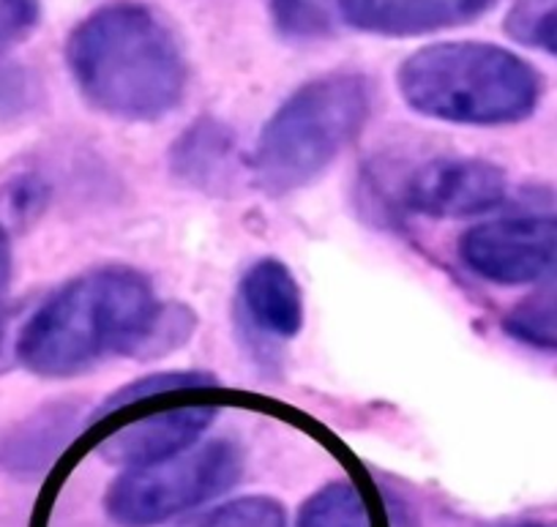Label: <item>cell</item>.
<instances>
[{
	"mask_svg": "<svg viewBox=\"0 0 557 527\" xmlns=\"http://www.w3.org/2000/svg\"><path fill=\"white\" fill-rule=\"evenodd\" d=\"M162 301L128 266H99L58 287L14 339V358L36 378H77L112 356L143 358Z\"/></svg>",
	"mask_w": 557,
	"mask_h": 527,
	"instance_id": "6da1fadb",
	"label": "cell"
},
{
	"mask_svg": "<svg viewBox=\"0 0 557 527\" xmlns=\"http://www.w3.org/2000/svg\"><path fill=\"white\" fill-rule=\"evenodd\" d=\"M66 61L79 94L121 121H159L184 101L189 83L173 28L137 0L88 14L69 36Z\"/></svg>",
	"mask_w": 557,
	"mask_h": 527,
	"instance_id": "7a4b0ae2",
	"label": "cell"
},
{
	"mask_svg": "<svg viewBox=\"0 0 557 527\" xmlns=\"http://www.w3.org/2000/svg\"><path fill=\"white\" fill-rule=\"evenodd\" d=\"M418 115L462 126H508L533 115L541 77L524 58L484 41H446L412 52L396 74Z\"/></svg>",
	"mask_w": 557,
	"mask_h": 527,
	"instance_id": "3957f363",
	"label": "cell"
},
{
	"mask_svg": "<svg viewBox=\"0 0 557 527\" xmlns=\"http://www.w3.org/2000/svg\"><path fill=\"white\" fill-rule=\"evenodd\" d=\"M372 83L331 72L301 85L268 118L251 150V179L268 195H290L318 181L372 115Z\"/></svg>",
	"mask_w": 557,
	"mask_h": 527,
	"instance_id": "277c9868",
	"label": "cell"
},
{
	"mask_svg": "<svg viewBox=\"0 0 557 527\" xmlns=\"http://www.w3.org/2000/svg\"><path fill=\"white\" fill-rule=\"evenodd\" d=\"M244 473L230 440H211L153 465L132 467L110 487L104 508L121 527H153L227 492Z\"/></svg>",
	"mask_w": 557,
	"mask_h": 527,
	"instance_id": "5b68a950",
	"label": "cell"
},
{
	"mask_svg": "<svg viewBox=\"0 0 557 527\" xmlns=\"http://www.w3.org/2000/svg\"><path fill=\"white\" fill-rule=\"evenodd\" d=\"M459 260L503 287L549 282L557 277V217L530 213L473 224L459 238Z\"/></svg>",
	"mask_w": 557,
	"mask_h": 527,
	"instance_id": "8992f818",
	"label": "cell"
},
{
	"mask_svg": "<svg viewBox=\"0 0 557 527\" xmlns=\"http://www.w3.org/2000/svg\"><path fill=\"white\" fill-rule=\"evenodd\" d=\"M506 195L508 179L497 164L465 156H441L407 175L396 203L416 217L473 219L503 206Z\"/></svg>",
	"mask_w": 557,
	"mask_h": 527,
	"instance_id": "52a82bcc",
	"label": "cell"
},
{
	"mask_svg": "<svg viewBox=\"0 0 557 527\" xmlns=\"http://www.w3.org/2000/svg\"><path fill=\"white\" fill-rule=\"evenodd\" d=\"M126 410H134V416L110 421L104 434L96 438V451L110 465L128 467V470L184 454L216 418V405L202 400L162 405L151 413L137 407Z\"/></svg>",
	"mask_w": 557,
	"mask_h": 527,
	"instance_id": "ba28073f",
	"label": "cell"
},
{
	"mask_svg": "<svg viewBox=\"0 0 557 527\" xmlns=\"http://www.w3.org/2000/svg\"><path fill=\"white\" fill-rule=\"evenodd\" d=\"M235 306L244 326L265 342H290L304 328L301 284L276 257H262L246 268Z\"/></svg>",
	"mask_w": 557,
	"mask_h": 527,
	"instance_id": "9c48e42d",
	"label": "cell"
},
{
	"mask_svg": "<svg viewBox=\"0 0 557 527\" xmlns=\"http://www.w3.org/2000/svg\"><path fill=\"white\" fill-rule=\"evenodd\" d=\"M497 0H339L350 28L377 36H424L484 17Z\"/></svg>",
	"mask_w": 557,
	"mask_h": 527,
	"instance_id": "30bf717a",
	"label": "cell"
},
{
	"mask_svg": "<svg viewBox=\"0 0 557 527\" xmlns=\"http://www.w3.org/2000/svg\"><path fill=\"white\" fill-rule=\"evenodd\" d=\"M41 0H0V110L17 112L28 105V72L14 50L39 28Z\"/></svg>",
	"mask_w": 557,
	"mask_h": 527,
	"instance_id": "8fae6325",
	"label": "cell"
},
{
	"mask_svg": "<svg viewBox=\"0 0 557 527\" xmlns=\"http://www.w3.org/2000/svg\"><path fill=\"white\" fill-rule=\"evenodd\" d=\"M230 159H233V137L222 123L211 118H202L186 128L170 156L175 175L195 186H216L219 181H224Z\"/></svg>",
	"mask_w": 557,
	"mask_h": 527,
	"instance_id": "7c38bea8",
	"label": "cell"
},
{
	"mask_svg": "<svg viewBox=\"0 0 557 527\" xmlns=\"http://www.w3.org/2000/svg\"><path fill=\"white\" fill-rule=\"evenodd\" d=\"M503 328L511 339L544 353H557V277L541 282L535 293L519 301L506 317Z\"/></svg>",
	"mask_w": 557,
	"mask_h": 527,
	"instance_id": "4fadbf2b",
	"label": "cell"
},
{
	"mask_svg": "<svg viewBox=\"0 0 557 527\" xmlns=\"http://www.w3.org/2000/svg\"><path fill=\"white\" fill-rule=\"evenodd\" d=\"M298 527H377L367 492L350 481L320 489L298 516Z\"/></svg>",
	"mask_w": 557,
	"mask_h": 527,
	"instance_id": "5bb4252c",
	"label": "cell"
},
{
	"mask_svg": "<svg viewBox=\"0 0 557 527\" xmlns=\"http://www.w3.org/2000/svg\"><path fill=\"white\" fill-rule=\"evenodd\" d=\"M276 30L290 41H314L334 34L339 0H268Z\"/></svg>",
	"mask_w": 557,
	"mask_h": 527,
	"instance_id": "9a60e30c",
	"label": "cell"
},
{
	"mask_svg": "<svg viewBox=\"0 0 557 527\" xmlns=\"http://www.w3.org/2000/svg\"><path fill=\"white\" fill-rule=\"evenodd\" d=\"M216 385V378L206 372H159L148 375V378H139L134 383L123 385L121 391L110 396V400L101 405L99 418L110 416V413L123 410V407H132L137 402L146 400H159V396L170 394H195V391H208Z\"/></svg>",
	"mask_w": 557,
	"mask_h": 527,
	"instance_id": "2e32d148",
	"label": "cell"
},
{
	"mask_svg": "<svg viewBox=\"0 0 557 527\" xmlns=\"http://www.w3.org/2000/svg\"><path fill=\"white\" fill-rule=\"evenodd\" d=\"M506 34L517 45L557 58V0H513L506 14Z\"/></svg>",
	"mask_w": 557,
	"mask_h": 527,
	"instance_id": "e0dca14e",
	"label": "cell"
},
{
	"mask_svg": "<svg viewBox=\"0 0 557 527\" xmlns=\"http://www.w3.org/2000/svg\"><path fill=\"white\" fill-rule=\"evenodd\" d=\"M181 527H287L285 508L271 498H238Z\"/></svg>",
	"mask_w": 557,
	"mask_h": 527,
	"instance_id": "ac0fdd59",
	"label": "cell"
},
{
	"mask_svg": "<svg viewBox=\"0 0 557 527\" xmlns=\"http://www.w3.org/2000/svg\"><path fill=\"white\" fill-rule=\"evenodd\" d=\"M12 268H14L12 238H9L7 228L0 224V317H3V306H7L9 284H12Z\"/></svg>",
	"mask_w": 557,
	"mask_h": 527,
	"instance_id": "d6986e66",
	"label": "cell"
},
{
	"mask_svg": "<svg viewBox=\"0 0 557 527\" xmlns=\"http://www.w3.org/2000/svg\"><path fill=\"white\" fill-rule=\"evenodd\" d=\"M513 527H557V525H539V522H528V525H513Z\"/></svg>",
	"mask_w": 557,
	"mask_h": 527,
	"instance_id": "ffe728a7",
	"label": "cell"
}]
</instances>
